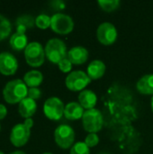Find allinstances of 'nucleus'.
<instances>
[{
  "instance_id": "f257e3e1",
  "label": "nucleus",
  "mask_w": 153,
  "mask_h": 154,
  "mask_svg": "<svg viewBox=\"0 0 153 154\" xmlns=\"http://www.w3.org/2000/svg\"><path fill=\"white\" fill-rule=\"evenodd\" d=\"M28 87L23 80L16 79L8 81L4 89L3 97L8 104H17L28 97Z\"/></svg>"
},
{
  "instance_id": "f03ea898",
  "label": "nucleus",
  "mask_w": 153,
  "mask_h": 154,
  "mask_svg": "<svg viewBox=\"0 0 153 154\" xmlns=\"http://www.w3.org/2000/svg\"><path fill=\"white\" fill-rule=\"evenodd\" d=\"M46 58L54 64H59L68 56V50L65 42L59 38L50 39L44 48Z\"/></svg>"
},
{
  "instance_id": "7ed1b4c3",
  "label": "nucleus",
  "mask_w": 153,
  "mask_h": 154,
  "mask_svg": "<svg viewBox=\"0 0 153 154\" xmlns=\"http://www.w3.org/2000/svg\"><path fill=\"white\" fill-rule=\"evenodd\" d=\"M33 126L32 118L25 119L23 124L15 125L10 134V142L15 147H22L27 143L31 136V128Z\"/></svg>"
},
{
  "instance_id": "20e7f679",
  "label": "nucleus",
  "mask_w": 153,
  "mask_h": 154,
  "mask_svg": "<svg viewBox=\"0 0 153 154\" xmlns=\"http://www.w3.org/2000/svg\"><path fill=\"white\" fill-rule=\"evenodd\" d=\"M82 125L84 130L89 134H96L101 131L104 125V118L100 110L96 108L85 110L82 117Z\"/></svg>"
},
{
  "instance_id": "39448f33",
  "label": "nucleus",
  "mask_w": 153,
  "mask_h": 154,
  "mask_svg": "<svg viewBox=\"0 0 153 154\" xmlns=\"http://www.w3.org/2000/svg\"><path fill=\"white\" fill-rule=\"evenodd\" d=\"M45 57V51L42 45L38 42H32L28 43L24 49L25 60L31 67H41L44 62Z\"/></svg>"
},
{
  "instance_id": "423d86ee",
  "label": "nucleus",
  "mask_w": 153,
  "mask_h": 154,
  "mask_svg": "<svg viewBox=\"0 0 153 154\" xmlns=\"http://www.w3.org/2000/svg\"><path fill=\"white\" fill-rule=\"evenodd\" d=\"M54 140L61 149L71 148L75 142V131L69 125H60L54 131Z\"/></svg>"
},
{
  "instance_id": "0eeeda50",
  "label": "nucleus",
  "mask_w": 153,
  "mask_h": 154,
  "mask_svg": "<svg viewBox=\"0 0 153 154\" xmlns=\"http://www.w3.org/2000/svg\"><path fill=\"white\" fill-rule=\"evenodd\" d=\"M91 80L92 79L87 76V72H84L83 70H74L68 74L65 79V84L69 90L81 92L91 83Z\"/></svg>"
},
{
  "instance_id": "6e6552de",
  "label": "nucleus",
  "mask_w": 153,
  "mask_h": 154,
  "mask_svg": "<svg viewBox=\"0 0 153 154\" xmlns=\"http://www.w3.org/2000/svg\"><path fill=\"white\" fill-rule=\"evenodd\" d=\"M50 28L58 34H69L74 29V21L66 14L57 13L51 16Z\"/></svg>"
},
{
  "instance_id": "1a4fd4ad",
  "label": "nucleus",
  "mask_w": 153,
  "mask_h": 154,
  "mask_svg": "<svg viewBox=\"0 0 153 154\" xmlns=\"http://www.w3.org/2000/svg\"><path fill=\"white\" fill-rule=\"evenodd\" d=\"M65 106L61 99L56 97H49L43 105V113L47 118L52 121H58L64 116Z\"/></svg>"
},
{
  "instance_id": "9d476101",
  "label": "nucleus",
  "mask_w": 153,
  "mask_h": 154,
  "mask_svg": "<svg viewBox=\"0 0 153 154\" xmlns=\"http://www.w3.org/2000/svg\"><path fill=\"white\" fill-rule=\"evenodd\" d=\"M117 35L118 33L115 26L109 22L102 23L96 30L97 40L103 45L108 46L114 44L117 39Z\"/></svg>"
},
{
  "instance_id": "9b49d317",
  "label": "nucleus",
  "mask_w": 153,
  "mask_h": 154,
  "mask_svg": "<svg viewBox=\"0 0 153 154\" xmlns=\"http://www.w3.org/2000/svg\"><path fill=\"white\" fill-rule=\"evenodd\" d=\"M18 69V61L14 55L4 51L0 53V73L5 76L14 75Z\"/></svg>"
},
{
  "instance_id": "f8f14e48",
  "label": "nucleus",
  "mask_w": 153,
  "mask_h": 154,
  "mask_svg": "<svg viewBox=\"0 0 153 154\" xmlns=\"http://www.w3.org/2000/svg\"><path fill=\"white\" fill-rule=\"evenodd\" d=\"M68 59L74 65H81L88 59V51L82 46H76L68 51Z\"/></svg>"
},
{
  "instance_id": "ddd939ff",
  "label": "nucleus",
  "mask_w": 153,
  "mask_h": 154,
  "mask_svg": "<svg viewBox=\"0 0 153 154\" xmlns=\"http://www.w3.org/2000/svg\"><path fill=\"white\" fill-rule=\"evenodd\" d=\"M85 113V109L81 106L78 102H69L65 106L64 109V116L70 121H76L78 119H82L83 115Z\"/></svg>"
},
{
  "instance_id": "4468645a",
  "label": "nucleus",
  "mask_w": 153,
  "mask_h": 154,
  "mask_svg": "<svg viewBox=\"0 0 153 154\" xmlns=\"http://www.w3.org/2000/svg\"><path fill=\"white\" fill-rule=\"evenodd\" d=\"M78 103L86 110L95 108L97 103V97L96 93L89 89H85L81 91L78 94Z\"/></svg>"
},
{
  "instance_id": "2eb2a0df",
  "label": "nucleus",
  "mask_w": 153,
  "mask_h": 154,
  "mask_svg": "<svg viewBox=\"0 0 153 154\" xmlns=\"http://www.w3.org/2000/svg\"><path fill=\"white\" fill-rule=\"evenodd\" d=\"M36 110H37L36 101L28 97L19 103L18 112L21 115V116L25 119L32 118V116L35 114Z\"/></svg>"
},
{
  "instance_id": "dca6fc26",
  "label": "nucleus",
  "mask_w": 153,
  "mask_h": 154,
  "mask_svg": "<svg viewBox=\"0 0 153 154\" xmlns=\"http://www.w3.org/2000/svg\"><path fill=\"white\" fill-rule=\"evenodd\" d=\"M106 67V64L100 60L91 61L87 68V74L92 80H96L105 75Z\"/></svg>"
},
{
  "instance_id": "f3484780",
  "label": "nucleus",
  "mask_w": 153,
  "mask_h": 154,
  "mask_svg": "<svg viewBox=\"0 0 153 154\" xmlns=\"http://www.w3.org/2000/svg\"><path fill=\"white\" fill-rule=\"evenodd\" d=\"M136 88L142 95L153 96V74L142 77L136 84Z\"/></svg>"
},
{
  "instance_id": "a211bd4d",
  "label": "nucleus",
  "mask_w": 153,
  "mask_h": 154,
  "mask_svg": "<svg viewBox=\"0 0 153 154\" xmlns=\"http://www.w3.org/2000/svg\"><path fill=\"white\" fill-rule=\"evenodd\" d=\"M9 43L11 48L14 51H24L28 45V38L25 33L15 32L11 35Z\"/></svg>"
},
{
  "instance_id": "6ab92c4d",
  "label": "nucleus",
  "mask_w": 153,
  "mask_h": 154,
  "mask_svg": "<svg viewBox=\"0 0 153 154\" xmlns=\"http://www.w3.org/2000/svg\"><path fill=\"white\" fill-rule=\"evenodd\" d=\"M43 81V75L39 70H30L23 76V82L29 88H37Z\"/></svg>"
},
{
  "instance_id": "aec40b11",
  "label": "nucleus",
  "mask_w": 153,
  "mask_h": 154,
  "mask_svg": "<svg viewBox=\"0 0 153 154\" xmlns=\"http://www.w3.org/2000/svg\"><path fill=\"white\" fill-rule=\"evenodd\" d=\"M35 24V19L30 14H23L19 16L15 21L16 32L25 33L27 29L32 28Z\"/></svg>"
},
{
  "instance_id": "412c9836",
  "label": "nucleus",
  "mask_w": 153,
  "mask_h": 154,
  "mask_svg": "<svg viewBox=\"0 0 153 154\" xmlns=\"http://www.w3.org/2000/svg\"><path fill=\"white\" fill-rule=\"evenodd\" d=\"M12 31V25L10 21L0 14V41L7 38Z\"/></svg>"
},
{
  "instance_id": "4be33fe9",
  "label": "nucleus",
  "mask_w": 153,
  "mask_h": 154,
  "mask_svg": "<svg viewBox=\"0 0 153 154\" xmlns=\"http://www.w3.org/2000/svg\"><path fill=\"white\" fill-rule=\"evenodd\" d=\"M99 7L106 12H113L119 8L121 2L119 0H98Z\"/></svg>"
},
{
  "instance_id": "5701e85b",
  "label": "nucleus",
  "mask_w": 153,
  "mask_h": 154,
  "mask_svg": "<svg viewBox=\"0 0 153 154\" xmlns=\"http://www.w3.org/2000/svg\"><path fill=\"white\" fill-rule=\"evenodd\" d=\"M50 22L51 17L45 14H41L35 18V25L41 30H45L50 27Z\"/></svg>"
},
{
  "instance_id": "b1692460",
  "label": "nucleus",
  "mask_w": 153,
  "mask_h": 154,
  "mask_svg": "<svg viewBox=\"0 0 153 154\" xmlns=\"http://www.w3.org/2000/svg\"><path fill=\"white\" fill-rule=\"evenodd\" d=\"M89 149L84 142H78L70 148V154H90Z\"/></svg>"
},
{
  "instance_id": "393cba45",
  "label": "nucleus",
  "mask_w": 153,
  "mask_h": 154,
  "mask_svg": "<svg viewBox=\"0 0 153 154\" xmlns=\"http://www.w3.org/2000/svg\"><path fill=\"white\" fill-rule=\"evenodd\" d=\"M88 148H93L96 146L99 143V137L97 134H89L86 136L85 142H84Z\"/></svg>"
},
{
  "instance_id": "a878e982",
  "label": "nucleus",
  "mask_w": 153,
  "mask_h": 154,
  "mask_svg": "<svg viewBox=\"0 0 153 154\" xmlns=\"http://www.w3.org/2000/svg\"><path fill=\"white\" fill-rule=\"evenodd\" d=\"M72 63H71V61L68 59V57L67 58H65V59H63L59 64H58V66H59V69H60V70L61 71V72H63V73H70L71 72V70H72Z\"/></svg>"
},
{
  "instance_id": "bb28decb",
  "label": "nucleus",
  "mask_w": 153,
  "mask_h": 154,
  "mask_svg": "<svg viewBox=\"0 0 153 154\" xmlns=\"http://www.w3.org/2000/svg\"><path fill=\"white\" fill-rule=\"evenodd\" d=\"M41 97V91L38 88H29L28 89V97L36 100Z\"/></svg>"
},
{
  "instance_id": "cd10ccee",
  "label": "nucleus",
  "mask_w": 153,
  "mask_h": 154,
  "mask_svg": "<svg viewBox=\"0 0 153 154\" xmlns=\"http://www.w3.org/2000/svg\"><path fill=\"white\" fill-rule=\"evenodd\" d=\"M50 5L53 6L54 9L56 10H63L66 7V5L63 1L61 0H56V1H52L50 3Z\"/></svg>"
},
{
  "instance_id": "c85d7f7f",
  "label": "nucleus",
  "mask_w": 153,
  "mask_h": 154,
  "mask_svg": "<svg viewBox=\"0 0 153 154\" xmlns=\"http://www.w3.org/2000/svg\"><path fill=\"white\" fill-rule=\"evenodd\" d=\"M7 115V108L5 105L0 104V120H3Z\"/></svg>"
},
{
  "instance_id": "c756f323",
  "label": "nucleus",
  "mask_w": 153,
  "mask_h": 154,
  "mask_svg": "<svg viewBox=\"0 0 153 154\" xmlns=\"http://www.w3.org/2000/svg\"><path fill=\"white\" fill-rule=\"evenodd\" d=\"M10 154H26L24 152H23V151H15V152H13L12 153Z\"/></svg>"
},
{
  "instance_id": "7c9ffc66",
  "label": "nucleus",
  "mask_w": 153,
  "mask_h": 154,
  "mask_svg": "<svg viewBox=\"0 0 153 154\" xmlns=\"http://www.w3.org/2000/svg\"><path fill=\"white\" fill-rule=\"evenodd\" d=\"M151 110H152L153 112V96L152 97H151Z\"/></svg>"
},
{
  "instance_id": "2f4dec72",
  "label": "nucleus",
  "mask_w": 153,
  "mask_h": 154,
  "mask_svg": "<svg viewBox=\"0 0 153 154\" xmlns=\"http://www.w3.org/2000/svg\"><path fill=\"white\" fill-rule=\"evenodd\" d=\"M42 154H52V153H50V152H44V153H42Z\"/></svg>"
},
{
  "instance_id": "473e14b6",
  "label": "nucleus",
  "mask_w": 153,
  "mask_h": 154,
  "mask_svg": "<svg viewBox=\"0 0 153 154\" xmlns=\"http://www.w3.org/2000/svg\"><path fill=\"white\" fill-rule=\"evenodd\" d=\"M0 154H4V152H1V151H0Z\"/></svg>"
},
{
  "instance_id": "72a5a7b5",
  "label": "nucleus",
  "mask_w": 153,
  "mask_h": 154,
  "mask_svg": "<svg viewBox=\"0 0 153 154\" xmlns=\"http://www.w3.org/2000/svg\"><path fill=\"white\" fill-rule=\"evenodd\" d=\"M0 131H1V125H0Z\"/></svg>"
},
{
  "instance_id": "f704fd0d",
  "label": "nucleus",
  "mask_w": 153,
  "mask_h": 154,
  "mask_svg": "<svg viewBox=\"0 0 153 154\" xmlns=\"http://www.w3.org/2000/svg\"><path fill=\"white\" fill-rule=\"evenodd\" d=\"M101 154H106V153H101Z\"/></svg>"
}]
</instances>
